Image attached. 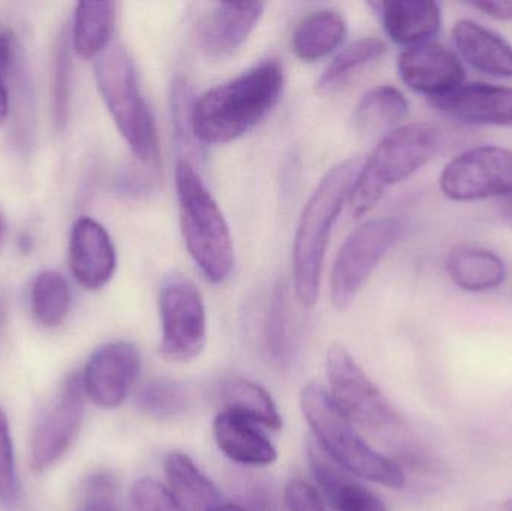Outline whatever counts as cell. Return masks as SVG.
<instances>
[{
  "instance_id": "cell-41",
  "label": "cell",
  "mask_w": 512,
  "mask_h": 511,
  "mask_svg": "<svg viewBox=\"0 0 512 511\" xmlns=\"http://www.w3.org/2000/svg\"><path fill=\"white\" fill-rule=\"evenodd\" d=\"M6 221L3 216L2 210H0V242H2L3 236H5Z\"/></svg>"
},
{
  "instance_id": "cell-5",
  "label": "cell",
  "mask_w": 512,
  "mask_h": 511,
  "mask_svg": "<svg viewBox=\"0 0 512 511\" xmlns=\"http://www.w3.org/2000/svg\"><path fill=\"white\" fill-rule=\"evenodd\" d=\"M438 147V131L429 123H406L388 131L358 171L349 197L354 215L369 213L388 188L429 164Z\"/></svg>"
},
{
  "instance_id": "cell-10",
  "label": "cell",
  "mask_w": 512,
  "mask_h": 511,
  "mask_svg": "<svg viewBox=\"0 0 512 511\" xmlns=\"http://www.w3.org/2000/svg\"><path fill=\"white\" fill-rule=\"evenodd\" d=\"M439 188L445 197L459 203L512 195V150L478 146L460 153L445 165Z\"/></svg>"
},
{
  "instance_id": "cell-25",
  "label": "cell",
  "mask_w": 512,
  "mask_h": 511,
  "mask_svg": "<svg viewBox=\"0 0 512 511\" xmlns=\"http://www.w3.org/2000/svg\"><path fill=\"white\" fill-rule=\"evenodd\" d=\"M221 399L225 411L245 417L258 426L279 431L282 428V417L274 404L270 393L246 378H234L227 381L221 389Z\"/></svg>"
},
{
  "instance_id": "cell-36",
  "label": "cell",
  "mask_w": 512,
  "mask_h": 511,
  "mask_svg": "<svg viewBox=\"0 0 512 511\" xmlns=\"http://www.w3.org/2000/svg\"><path fill=\"white\" fill-rule=\"evenodd\" d=\"M12 62V44L8 35L0 33V125L9 114L8 74Z\"/></svg>"
},
{
  "instance_id": "cell-37",
  "label": "cell",
  "mask_w": 512,
  "mask_h": 511,
  "mask_svg": "<svg viewBox=\"0 0 512 511\" xmlns=\"http://www.w3.org/2000/svg\"><path fill=\"white\" fill-rule=\"evenodd\" d=\"M469 5L480 11L481 14L486 15V17L493 18V20H512V2H492V0H486V2H472Z\"/></svg>"
},
{
  "instance_id": "cell-11",
  "label": "cell",
  "mask_w": 512,
  "mask_h": 511,
  "mask_svg": "<svg viewBox=\"0 0 512 511\" xmlns=\"http://www.w3.org/2000/svg\"><path fill=\"white\" fill-rule=\"evenodd\" d=\"M86 410L81 375L72 374L36 426L30 449L32 468L38 473L56 465L80 434Z\"/></svg>"
},
{
  "instance_id": "cell-34",
  "label": "cell",
  "mask_w": 512,
  "mask_h": 511,
  "mask_svg": "<svg viewBox=\"0 0 512 511\" xmlns=\"http://www.w3.org/2000/svg\"><path fill=\"white\" fill-rule=\"evenodd\" d=\"M128 511H183L165 486L153 479L135 483Z\"/></svg>"
},
{
  "instance_id": "cell-35",
  "label": "cell",
  "mask_w": 512,
  "mask_h": 511,
  "mask_svg": "<svg viewBox=\"0 0 512 511\" xmlns=\"http://www.w3.org/2000/svg\"><path fill=\"white\" fill-rule=\"evenodd\" d=\"M285 503L289 511H327L316 489L298 479L286 485Z\"/></svg>"
},
{
  "instance_id": "cell-12",
  "label": "cell",
  "mask_w": 512,
  "mask_h": 511,
  "mask_svg": "<svg viewBox=\"0 0 512 511\" xmlns=\"http://www.w3.org/2000/svg\"><path fill=\"white\" fill-rule=\"evenodd\" d=\"M141 371V354L131 342L116 341L102 345L87 362L84 392L99 407L113 410L128 398Z\"/></svg>"
},
{
  "instance_id": "cell-21",
  "label": "cell",
  "mask_w": 512,
  "mask_h": 511,
  "mask_svg": "<svg viewBox=\"0 0 512 511\" xmlns=\"http://www.w3.org/2000/svg\"><path fill=\"white\" fill-rule=\"evenodd\" d=\"M447 272L451 281L469 293L496 290L507 278L504 260L483 246L462 245L448 255Z\"/></svg>"
},
{
  "instance_id": "cell-14",
  "label": "cell",
  "mask_w": 512,
  "mask_h": 511,
  "mask_svg": "<svg viewBox=\"0 0 512 511\" xmlns=\"http://www.w3.org/2000/svg\"><path fill=\"white\" fill-rule=\"evenodd\" d=\"M265 3H219L201 21L198 42L206 57L224 60L248 41L258 26Z\"/></svg>"
},
{
  "instance_id": "cell-20",
  "label": "cell",
  "mask_w": 512,
  "mask_h": 511,
  "mask_svg": "<svg viewBox=\"0 0 512 511\" xmlns=\"http://www.w3.org/2000/svg\"><path fill=\"white\" fill-rule=\"evenodd\" d=\"M216 446L236 464L267 467L277 459L276 447L258 425L230 411H222L213 422Z\"/></svg>"
},
{
  "instance_id": "cell-29",
  "label": "cell",
  "mask_w": 512,
  "mask_h": 511,
  "mask_svg": "<svg viewBox=\"0 0 512 511\" xmlns=\"http://www.w3.org/2000/svg\"><path fill=\"white\" fill-rule=\"evenodd\" d=\"M32 312L44 327H57L68 317L71 309V290L60 273L45 270L33 282Z\"/></svg>"
},
{
  "instance_id": "cell-40",
  "label": "cell",
  "mask_w": 512,
  "mask_h": 511,
  "mask_svg": "<svg viewBox=\"0 0 512 511\" xmlns=\"http://www.w3.org/2000/svg\"><path fill=\"white\" fill-rule=\"evenodd\" d=\"M216 511H248L243 509V507L236 506V504H222Z\"/></svg>"
},
{
  "instance_id": "cell-32",
  "label": "cell",
  "mask_w": 512,
  "mask_h": 511,
  "mask_svg": "<svg viewBox=\"0 0 512 511\" xmlns=\"http://www.w3.org/2000/svg\"><path fill=\"white\" fill-rule=\"evenodd\" d=\"M18 485L17 467H15L14 444L8 417L0 407V503L12 509L17 504Z\"/></svg>"
},
{
  "instance_id": "cell-7",
  "label": "cell",
  "mask_w": 512,
  "mask_h": 511,
  "mask_svg": "<svg viewBox=\"0 0 512 511\" xmlns=\"http://www.w3.org/2000/svg\"><path fill=\"white\" fill-rule=\"evenodd\" d=\"M328 395L351 422L376 434H393L402 417L342 345L328 348L325 359Z\"/></svg>"
},
{
  "instance_id": "cell-28",
  "label": "cell",
  "mask_w": 512,
  "mask_h": 511,
  "mask_svg": "<svg viewBox=\"0 0 512 511\" xmlns=\"http://www.w3.org/2000/svg\"><path fill=\"white\" fill-rule=\"evenodd\" d=\"M265 348L271 359L286 363L295 344L294 315L289 302L288 287L282 282L274 287L265 315Z\"/></svg>"
},
{
  "instance_id": "cell-8",
  "label": "cell",
  "mask_w": 512,
  "mask_h": 511,
  "mask_svg": "<svg viewBox=\"0 0 512 511\" xmlns=\"http://www.w3.org/2000/svg\"><path fill=\"white\" fill-rule=\"evenodd\" d=\"M161 356L167 362L188 363L206 347L207 317L204 299L194 282L171 275L159 290Z\"/></svg>"
},
{
  "instance_id": "cell-18",
  "label": "cell",
  "mask_w": 512,
  "mask_h": 511,
  "mask_svg": "<svg viewBox=\"0 0 512 511\" xmlns=\"http://www.w3.org/2000/svg\"><path fill=\"white\" fill-rule=\"evenodd\" d=\"M307 458L325 497L337 511H388L378 495L336 464L315 440L307 441Z\"/></svg>"
},
{
  "instance_id": "cell-26",
  "label": "cell",
  "mask_w": 512,
  "mask_h": 511,
  "mask_svg": "<svg viewBox=\"0 0 512 511\" xmlns=\"http://www.w3.org/2000/svg\"><path fill=\"white\" fill-rule=\"evenodd\" d=\"M409 102L396 87L378 86L370 89L358 102L354 113V125L364 134L399 128L408 116Z\"/></svg>"
},
{
  "instance_id": "cell-13",
  "label": "cell",
  "mask_w": 512,
  "mask_h": 511,
  "mask_svg": "<svg viewBox=\"0 0 512 511\" xmlns=\"http://www.w3.org/2000/svg\"><path fill=\"white\" fill-rule=\"evenodd\" d=\"M400 80L429 102L444 98L466 83L462 60L445 45L436 42L406 48L397 60Z\"/></svg>"
},
{
  "instance_id": "cell-33",
  "label": "cell",
  "mask_w": 512,
  "mask_h": 511,
  "mask_svg": "<svg viewBox=\"0 0 512 511\" xmlns=\"http://www.w3.org/2000/svg\"><path fill=\"white\" fill-rule=\"evenodd\" d=\"M78 511H122L117 483L111 474H93L84 482Z\"/></svg>"
},
{
  "instance_id": "cell-23",
  "label": "cell",
  "mask_w": 512,
  "mask_h": 511,
  "mask_svg": "<svg viewBox=\"0 0 512 511\" xmlns=\"http://www.w3.org/2000/svg\"><path fill=\"white\" fill-rule=\"evenodd\" d=\"M348 24L340 12L319 9L306 15L292 33V50L303 62H316L343 44Z\"/></svg>"
},
{
  "instance_id": "cell-4",
  "label": "cell",
  "mask_w": 512,
  "mask_h": 511,
  "mask_svg": "<svg viewBox=\"0 0 512 511\" xmlns=\"http://www.w3.org/2000/svg\"><path fill=\"white\" fill-rule=\"evenodd\" d=\"M300 407L316 443L336 464L354 476L387 488L405 486L402 468L361 438L321 384L312 381L301 389Z\"/></svg>"
},
{
  "instance_id": "cell-15",
  "label": "cell",
  "mask_w": 512,
  "mask_h": 511,
  "mask_svg": "<svg viewBox=\"0 0 512 511\" xmlns=\"http://www.w3.org/2000/svg\"><path fill=\"white\" fill-rule=\"evenodd\" d=\"M116 249L110 234L92 218H80L69 239V266L87 290L105 287L116 272Z\"/></svg>"
},
{
  "instance_id": "cell-16",
  "label": "cell",
  "mask_w": 512,
  "mask_h": 511,
  "mask_svg": "<svg viewBox=\"0 0 512 511\" xmlns=\"http://www.w3.org/2000/svg\"><path fill=\"white\" fill-rule=\"evenodd\" d=\"M430 104L468 125L512 128V87L465 83Z\"/></svg>"
},
{
  "instance_id": "cell-24",
  "label": "cell",
  "mask_w": 512,
  "mask_h": 511,
  "mask_svg": "<svg viewBox=\"0 0 512 511\" xmlns=\"http://www.w3.org/2000/svg\"><path fill=\"white\" fill-rule=\"evenodd\" d=\"M116 8L114 2L78 3L72 27V47L78 57L96 59L110 47Z\"/></svg>"
},
{
  "instance_id": "cell-27",
  "label": "cell",
  "mask_w": 512,
  "mask_h": 511,
  "mask_svg": "<svg viewBox=\"0 0 512 511\" xmlns=\"http://www.w3.org/2000/svg\"><path fill=\"white\" fill-rule=\"evenodd\" d=\"M387 45L379 38H361L343 48L319 77L318 92L333 93L342 89L361 68L384 56Z\"/></svg>"
},
{
  "instance_id": "cell-30",
  "label": "cell",
  "mask_w": 512,
  "mask_h": 511,
  "mask_svg": "<svg viewBox=\"0 0 512 511\" xmlns=\"http://www.w3.org/2000/svg\"><path fill=\"white\" fill-rule=\"evenodd\" d=\"M138 404L156 419H173L188 410L189 395L182 384L161 378L141 387Z\"/></svg>"
},
{
  "instance_id": "cell-1",
  "label": "cell",
  "mask_w": 512,
  "mask_h": 511,
  "mask_svg": "<svg viewBox=\"0 0 512 511\" xmlns=\"http://www.w3.org/2000/svg\"><path fill=\"white\" fill-rule=\"evenodd\" d=\"M282 66L268 59L201 95L191 111V129L207 144H225L251 131L282 96Z\"/></svg>"
},
{
  "instance_id": "cell-19",
  "label": "cell",
  "mask_w": 512,
  "mask_h": 511,
  "mask_svg": "<svg viewBox=\"0 0 512 511\" xmlns=\"http://www.w3.org/2000/svg\"><path fill=\"white\" fill-rule=\"evenodd\" d=\"M376 6L385 32L391 41L402 47L432 42L441 30V8L432 0H390Z\"/></svg>"
},
{
  "instance_id": "cell-17",
  "label": "cell",
  "mask_w": 512,
  "mask_h": 511,
  "mask_svg": "<svg viewBox=\"0 0 512 511\" xmlns=\"http://www.w3.org/2000/svg\"><path fill=\"white\" fill-rule=\"evenodd\" d=\"M457 53L475 71L495 78H512V45L504 36L477 21L462 18L453 27Z\"/></svg>"
},
{
  "instance_id": "cell-9",
  "label": "cell",
  "mask_w": 512,
  "mask_h": 511,
  "mask_svg": "<svg viewBox=\"0 0 512 511\" xmlns=\"http://www.w3.org/2000/svg\"><path fill=\"white\" fill-rule=\"evenodd\" d=\"M400 233L402 224L397 219L379 218L361 225L346 239L331 272V300L337 309H346L354 302Z\"/></svg>"
},
{
  "instance_id": "cell-22",
  "label": "cell",
  "mask_w": 512,
  "mask_h": 511,
  "mask_svg": "<svg viewBox=\"0 0 512 511\" xmlns=\"http://www.w3.org/2000/svg\"><path fill=\"white\" fill-rule=\"evenodd\" d=\"M164 470L168 491L183 511H216L224 504L212 480L185 453H170Z\"/></svg>"
},
{
  "instance_id": "cell-38",
  "label": "cell",
  "mask_w": 512,
  "mask_h": 511,
  "mask_svg": "<svg viewBox=\"0 0 512 511\" xmlns=\"http://www.w3.org/2000/svg\"><path fill=\"white\" fill-rule=\"evenodd\" d=\"M499 215H501L502 221L505 224L511 225L512 227V195L502 198L501 207H499Z\"/></svg>"
},
{
  "instance_id": "cell-42",
  "label": "cell",
  "mask_w": 512,
  "mask_h": 511,
  "mask_svg": "<svg viewBox=\"0 0 512 511\" xmlns=\"http://www.w3.org/2000/svg\"><path fill=\"white\" fill-rule=\"evenodd\" d=\"M505 507H507V510H508V511H512V498H511V500H510V501H508V503H507V504H505Z\"/></svg>"
},
{
  "instance_id": "cell-39",
  "label": "cell",
  "mask_w": 512,
  "mask_h": 511,
  "mask_svg": "<svg viewBox=\"0 0 512 511\" xmlns=\"http://www.w3.org/2000/svg\"><path fill=\"white\" fill-rule=\"evenodd\" d=\"M6 318H8V297L0 290V332L5 327Z\"/></svg>"
},
{
  "instance_id": "cell-6",
  "label": "cell",
  "mask_w": 512,
  "mask_h": 511,
  "mask_svg": "<svg viewBox=\"0 0 512 511\" xmlns=\"http://www.w3.org/2000/svg\"><path fill=\"white\" fill-rule=\"evenodd\" d=\"M95 78L99 93L135 158L156 161L158 129L128 51L122 45L111 44L95 59Z\"/></svg>"
},
{
  "instance_id": "cell-31",
  "label": "cell",
  "mask_w": 512,
  "mask_h": 511,
  "mask_svg": "<svg viewBox=\"0 0 512 511\" xmlns=\"http://www.w3.org/2000/svg\"><path fill=\"white\" fill-rule=\"evenodd\" d=\"M68 36L63 33L57 42L53 56V74H51V92H53L54 122L59 129L65 128L69 116L71 101V53Z\"/></svg>"
},
{
  "instance_id": "cell-2",
  "label": "cell",
  "mask_w": 512,
  "mask_h": 511,
  "mask_svg": "<svg viewBox=\"0 0 512 511\" xmlns=\"http://www.w3.org/2000/svg\"><path fill=\"white\" fill-rule=\"evenodd\" d=\"M361 165L360 159L351 158L331 168L301 213L292 249V266L295 294L307 308L318 300L328 239L334 222L351 197Z\"/></svg>"
},
{
  "instance_id": "cell-3",
  "label": "cell",
  "mask_w": 512,
  "mask_h": 511,
  "mask_svg": "<svg viewBox=\"0 0 512 511\" xmlns=\"http://www.w3.org/2000/svg\"><path fill=\"white\" fill-rule=\"evenodd\" d=\"M176 189L180 227L192 260L213 284L230 278L236 264L233 237L215 198L194 165L179 159Z\"/></svg>"
}]
</instances>
